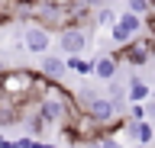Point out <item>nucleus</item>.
I'll use <instances>...</instances> for the list:
<instances>
[{"instance_id": "1", "label": "nucleus", "mask_w": 155, "mask_h": 148, "mask_svg": "<svg viewBox=\"0 0 155 148\" xmlns=\"http://www.w3.org/2000/svg\"><path fill=\"white\" fill-rule=\"evenodd\" d=\"M0 93H3L10 103L23 106V103L32 97V71H26V68H7L3 74H0Z\"/></svg>"}, {"instance_id": "2", "label": "nucleus", "mask_w": 155, "mask_h": 148, "mask_svg": "<svg viewBox=\"0 0 155 148\" xmlns=\"http://www.w3.org/2000/svg\"><path fill=\"white\" fill-rule=\"evenodd\" d=\"M74 100H78V109H81L84 116H91L97 126H113L116 119H120V109H116L107 97H94L91 90H78Z\"/></svg>"}, {"instance_id": "3", "label": "nucleus", "mask_w": 155, "mask_h": 148, "mask_svg": "<svg viewBox=\"0 0 155 148\" xmlns=\"http://www.w3.org/2000/svg\"><path fill=\"white\" fill-rule=\"evenodd\" d=\"M120 58L129 61L133 68H142V65H149V58H152V52H155V42L149 39V36H136L133 42H126V45H120Z\"/></svg>"}, {"instance_id": "4", "label": "nucleus", "mask_w": 155, "mask_h": 148, "mask_svg": "<svg viewBox=\"0 0 155 148\" xmlns=\"http://www.w3.org/2000/svg\"><path fill=\"white\" fill-rule=\"evenodd\" d=\"M58 49L65 55H81L87 49V29L84 26H65V29H58Z\"/></svg>"}, {"instance_id": "5", "label": "nucleus", "mask_w": 155, "mask_h": 148, "mask_svg": "<svg viewBox=\"0 0 155 148\" xmlns=\"http://www.w3.org/2000/svg\"><path fill=\"white\" fill-rule=\"evenodd\" d=\"M23 45H26L32 55H45L48 52V45H52V32L45 29V26H29L26 32H23Z\"/></svg>"}, {"instance_id": "6", "label": "nucleus", "mask_w": 155, "mask_h": 148, "mask_svg": "<svg viewBox=\"0 0 155 148\" xmlns=\"http://www.w3.org/2000/svg\"><path fill=\"white\" fill-rule=\"evenodd\" d=\"M126 129H129V135L136 138V145H149V142H155V126L149 122V119H139V122H129L126 119Z\"/></svg>"}, {"instance_id": "7", "label": "nucleus", "mask_w": 155, "mask_h": 148, "mask_svg": "<svg viewBox=\"0 0 155 148\" xmlns=\"http://www.w3.org/2000/svg\"><path fill=\"white\" fill-rule=\"evenodd\" d=\"M39 74H42V77H48V80H58V84H61V77L68 74V68H65V58L45 55V58H42V65H39Z\"/></svg>"}, {"instance_id": "8", "label": "nucleus", "mask_w": 155, "mask_h": 148, "mask_svg": "<svg viewBox=\"0 0 155 148\" xmlns=\"http://www.w3.org/2000/svg\"><path fill=\"white\" fill-rule=\"evenodd\" d=\"M116 55H100V58L94 61V77H100V80H113L116 77Z\"/></svg>"}, {"instance_id": "9", "label": "nucleus", "mask_w": 155, "mask_h": 148, "mask_svg": "<svg viewBox=\"0 0 155 148\" xmlns=\"http://www.w3.org/2000/svg\"><path fill=\"white\" fill-rule=\"evenodd\" d=\"M123 90H126V100H129V103H142V100H149V93H152V87H149L145 80H139V77H133Z\"/></svg>"}, {"instance_id": "10", "label": "nucleus", "mask_w": 155, "mask_h": 148, "mask_svg": "<svg viewBox=\"0 0 155 148\" xmlns=\"http://www.w3.org/2000/svg\"><path fill=\"white\" fill-rule=\"evenodd\" d=\"M65 68L74 71V74H81V77H87V74H94V61L81 58V55H68V58H65Z\"/></svg>"}, {"instance_id": "11", "label": "nucleus", "mask_w": 155, "mask_h": 148, "mask_svg": "<svg viewBox=\"0 0 155 148\" xmlns=\"http://www.w3.org/2000/svg\"><path fill=\"white\" fill-rule=\"evenodd\" d=\"M116 23H120V26H123L129 36H139V32H142V16H136V13H129V10H126Z\"/></svg>"}, {"instance_id": "12", "label": "nucleus", "mask_w": 155, "mask_h": 148, "mask_svg": "<svg viewBox=\"0 0 155 148\" xmlns=\"http://www.w3.org/2000/svg\"><path fill=\"white\" fill-rule=\"evenodd\" d=\"M23 126H26L29 132H32V135L39 138V135H42V132L48 129V122H45L42 116H39V113H29V116H23Z\"/></svg>"}, {"instance_id": "13", "label": "nucleus", "mask_w": 155, "mask_h": 148, "mask_svg": "<svg viewBox=\"0 0 155 148\" xmlns=\"http://www.w3.org/2000/svg\"><path fill=\"white\" fill-rule=\"evenodd\" d=\"M110 39H113V42H116V45H126V42H133V39H136V36H129V32H126V29H123V26H120V23H116V20H113V23H110Z\"/></svg>"}, {"instance_id": "14", "label": "nucleus", "mask_w": 155, "mask_h": 148, "mask_svg": "<svg viewBox=\"0 0 155 148\" xmlns=\"http://www.w3.org/2000/svg\"><path fill=\"white\" fill-rule=\"evenodd\" d=\"M129 3V13H136V16H149L152 13V3L149 0H126Z\"/></svg>"}, {"instance_id": "15", "label": "nucleus", "mask_w": 155, "mask_h": 148, "mask_svg": "<svg viewBox=\"0 0 155 148\" xmlns=\"http://www.w3.org/2000/svg\"><path fill=\"white\" fill-rule=\"evenodd\" d=\"M126 119H129V122H139V119H145L142 103H133V106H129V113H126Z\"/></svg>"}, {"instance_id": "16", "label": "nucleus", "mask_w": 155, "mask_h": 148, "mask_svg": "<svg viewBox=\"0 0 155 148\" xmlns=\"http://www.w3.org/2000/svg\"><path fill=\"white\" fill-rule=\"evenodd\" d=\"M100 148H126L120 138H113V135H100Z\"/></svg>"}, {"instance_id": "17", "label": "nucleus", "mask_w": 155, "mask_h": 148, "mask_svg": "<svg viewBox=\"0 0 155 148\" xmlns=\"http://www.w3.org/2000/svg\"><path fill=\"white\" fill-rule=\"evenodd\" d=\"M113 20H116V16H113L110 10H97V26H110Z\"/></svg>"}, {"instance_id": "18", "label": "nucleus", "mask_w": 155, "mask_h": 148, "mask_svg": "<svg viewBox=\"0 0 155 148\" xmlns=\"http://www.w3.org/2000/svg\"><path fill=\"white\" fill-rule=\"evenodd\" d=\"M142 109H145V119H155V100H145Z\"/></svg>"}, {"instance_id": "19", "label": "nucleus", "mask_w": 155, "mask_h": 148, "mask_svg": "<svg viewBox=\"0 0 155 148\" xmlns=\"http://www.w3.org/2000/svg\"><path fill=\"white\" fill-rule=\"evenodd\" d=\"M81 3H84V7H91V10H94V7H104V0H81Z\"/></svg>"}, {"instance_id": "20", "label": "nucleus", "mask_w": 155, "mask_h": 148, "mask_svg": "<svg viewBox=\"0 0 155 148\" xmlns=\"http://www.w3.org/2000/svg\"><path fill=\"white\" fill-rule=\"evenodd\" d=\"M0 148H19L16 142H7V138H0Z\"/></svg>"}, {"instance_id": "21", "label": "nucleus", "mask_w": 155, "mask_h": 148, "mask_svg": "<svg viewBox=\"0 0 155 148\" xmlns=\"http://www.w3.org/2000/svg\"><path fill=\"white\" fill-rule=\"evenodd\" d=\"M3 71H7V65H3V61H0V74H3Z\"/></svg>"}, {"instance_id": "22", "label": "nucleus", "mask_w": 155, "mask_h": 148, "mask_svg": "<svg viewBox=\"0 0 155 148\" xmlns=\"http://www.w3.org/2000/svg\"><path fill=\"white\" fill-rule=\"evenodd\" d=\"M0 138H3V135H0Z\"/></svg>"}]
</instances>
